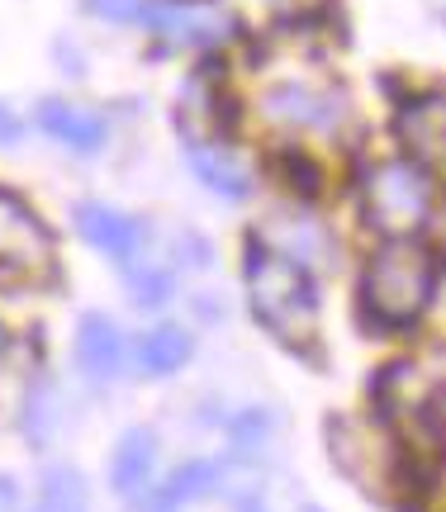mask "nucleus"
<instances>
[{
  "mask_svg": "<svg viewBox=\"0 0 446 512\" xmlns=\"http://www.w3.org/2000/svg\"><path fill=\"white\" fill-rule=\"evenodd\" d=\"M19 133H24V124H19V114L0 105V143H19Z\"/></svg>",
  "mask_w": 446,
  "mask_h": 512,
  "instance_id": "nucleus-19",
  "label": "nucleus"
},
{
  "mask_svg": "<svg viewBox=\"0 0 446 512\" xmlns=\"http://www.w3.org/2000/svg\"><path fill=\"white\" fill-rule=\"evenodd\" d=\"M143 5H148V0H86V10L100 19H110V24H138V19H143Z\"/></svg>",
  "mask_w": 446,
  "mask_h": 512,
  "instance_id": "nucleus-18",
  "label": "nucleus"
},
{
  "mask_svg": "<svg viewBox=\"0 0 446 512\" xmlns=\"http://www.w3.org/2000/svg\"><path fill=\"white\" fill-rule=\"evenodd\" d=\"M247 299L257 323L276 342L295 351H309L318 337V294L309 271L280 256L271 242H252L247 247Z\"/></svg>",
  "mask_w": 446,
  "mask_h": 512,
  "instance_id": "nucleus-1",
  "label": "nucleus"
},
{
  "mask_svg": "<svg viewBox=\"0 0 446 512\" xmlns=\"http://www.w3.org/2000/svg\"><path fill=\"white\" fill-rule=\"evenodd\" d=\"M129 290H133V304H138V309H162L171 299V275L157 271V266H143V271L129 275Z\"/></svg>",
  "mask_w": 446,
  "mask_h": 512,
  "instance_id": "nucleus-16",
  "label": "nucleus"
},
{
  "mask_svg": "<svg viewBox=\"0 0 446 512\" xmlns=\"http://www.w3.org/2000/svg\"><path fill=\"white\" fill-rule=\"evenodd\" d=\"M366 219L385 238H418L437 214V181L409 157H385L366 171Z\"/></svg>",
  "mask_w": 446,
  "mask_h": 512,
  "instance_id": "nucleus-3",
  "label": "nucleus"
},
{
  "mask_svg": "<svg viewBox=\"0 0 446 512\" xmlns=\"http://www.w3.org/2000/svg\"><path fill=\"white\" fill-rule=\"evenodd\" d=\"M0 342H5V337H0Z\"/></svg>",
  "mask_w": 446,
  "mask_h": 512,
  "instance_id": "nucleus-22",
  "label": "nucleus"
},
{
  "mask_svg": "<svg viewBox=\"0 0 446 512\" xmlns=\"http://www.w3.org/2000/svg\"><path fill=\"white\" fill-rule=\"evenodd\" d=\"M328 451H333L337 470L352 475L361 489H394L399 479V446L390 441L385 427H371V422H356V418H337L328 422Z\"/></svg>",
  "mask_w": 446,
  "mask_h": 512,
  "instance_id": "nucleus-5",
  "label": "nucleus"
},
{
  "mask_svg": "<svg viewBox=\"0 0 446 512\" xmlns=\"http://www.w3.org/2000/svg\"><path fill=\"white\" fill-rule=\"evenodd\" d=\"M76 228H81V238L91 242L95 252L114 256V261H133L143 252V242H148V228L129 219V214L110 209V204H81L76 209Z\"/></svg>",
  "mask_w": 446,
  "mask_h": 512,
  "instance_id": "nucleus-8",
  "label": "nucleus"
},
{
  "mask_svg": "<svg viewBox=\"0 0 446 512\" xmlns=\"http://www.w3.org/2000/svg\"><path fill=\"white\" fill-rule=\"evenodd\" d=\"M43 512H91V494H86V479L76 475L72 465H53L43 470Z\"/></svg>",
  "mask_w": 446,
  "mask_h": 512,
  "instance_id": "nucleus-15",
  "label": "nucleus"
},
{
  "mask_svg": "<svg viewBox=\"0 0 446 512\" xmlns=\"http://www.w3.org/2000/svg\"><path fill=\"white\" fill-rule=\"evenodd\" d=\"M266 432H271V418L261 413V408H247L238 422H233V456H252L261 441H266Z\"/></svg>",
  "mask_w": 446,
  "mask_h": 512,
  "instance_id": "nucleus-17",
  "label": "nucleus"
},
{
  "mask_svg": "<svg viewBox=\"0 0 446 512\" xmlns=\"http://www.w3.org/2000/svg\"><path fill=\"white\" fill-rule=\"evenodd\" d=\"M38 128L53 143L72 147V152H100L105 147V119L86 110V105H72V100H43L38 105Z\"/></svg>",
  "mask_w": 446,
  "mask_h": 512,
  "instance_id": "nucleus-10",
  "label": "nucleus"
},
{
  "mask_svg": "<svg viewBox=\"0 0 446 512\" xmlns=\"http://www.w3.org/2000/svg\"><path fill=\"white\" fill-rule=\"evenodd\" d=\"M10 503H15V484H10V479L0 475V512L10 508Z\"/></svg>",
  "mask_w": 446,
  "mask_h": 512,
  "instance_id": "nucleus-20",
  "label": "nucleus"
},
{
  "mask_svg": "<svg viewBox=\"0 0 446 512\" xmlns=\"http://www.w3.org/2000/svg\"><path fill=\"white\" fill-rule=\"evenodd\" d=\"M0 271L29 275V280L53 271V238L43 219L5 185H0Z\"/></svg>",
  "mask_w": 446,
  "mask_h": 512,
  "instance_id": "nucleus-6",
  "label": "nucleus"
},
{
  "mask_svg": "<svg viewBox=\"0 0 446 512\" xmlns=\"http://www.w3.org/2000/svg\"><path fill=\"white\" fill-rule=\"evenodd\" d=\"M152 475H157V437H152L148 427H133V432H124V441L114 446V460H110L114 494L138 498L152 484Z\"/></svg>",
  "mask_w": 446,
  "mask_h": 512,
  "instance_id": "nucleus-13",
  "label": "nucleus"
},
{
  "mask_svg": "<svg viewBox=\"0 0 446 512\" xmlns=\"http://www.w3.org/2000/svg\"><path fill=\"white\" fill-rule=\"evenodd\" d=\"M399 128V143L409 152V162H418L423 171H437L446 152V110L442 95H418V100H404V110L394 119Z\"/></svg>",
  "mask_w": 446,
  "mask_h": 512,
  "instance_id": "nucleus-7",
  "label": "nucleus"
},
{
  "mask_svg": "<svg viewBox=\"0 0 446 512\" xmlns=\"http://www.w3.org/2000/svg\"><path fill=\"white\" fill-rule=\"evenodd\" d=\"M257 114L280 133H342L352 110L347 100L314 81H276L257 100Z\"/></svg>",
  "mask_w": 446,
  "mask_h": 512,
  "instance_id": "nucleus-4",
  "label": "nucleus"
},
{
  "mask_svg": "<svg viewBox=\"0 0 446 512\" xmlns=\"http://www.w3.org/2000/svg\"><path fill=\"white\" fill-rule=\"evenodd\" d=\"M304 512H323V508H304Z\"/></svg>",
  "mask_w": 446,
  "mask_h": 512,
  "instance_id": "nucleus-21",
  "label": "nucleus"
},
{
  "mask_svg": "<svg viewBox=\"0 0 446 512\" xmlns=\"http://www.w3.org/2000/svg\"><path fill=\"white\" fill-rule=\"evenodd\" d=\"M219 484H223V470L214 460H190L181 470H171L167 484H148L138 494V503H133V512H181L195 498H209Z\"/></svg>",
  "mask_w": 446,
  "mask_h": 512,
  "instance_id": "nucleus-9",
  "label": "nucleus"
},
{
  "mask_svg": "<svg viewBox=\"0 0 446 512\" xmlns=\"http://www.w3.org/2000/svg\"><path fill=\"white\" fill-rule=\"evenodd\" d=\"M190 351H195L190 332L162 323V328H152L148 337L138 342V370L152 375V380H167V375H176V370L190 361Z\"/></svg>",
  "mask_w": 446,
  "mask_h": 512,
  "instance_id": "nucleus-14",
  "label": "nucleus"
},
{
  "mask_svg": "<svg viewBox=\"0 0 446 512\" xmlns=\"http://www.w3.org/2000/svg\"><path fill=\"white\" fill-rule=\"evenodd\" d=\"M186 162H190V171L205 181V190L223 195V200H247V195H252L247 166L233 162L219 143H209V138H200V133H186Z\"/></svg>",
  "mask_w": 446,
  "mask_h": 512,
  "instance_id": "nucleus-11",
  "label": "nucleus"
},
{
  "mask_svg": "<svg viewBox=\"0 0 446 512\" xmlns=\"http://www.w3.org/2000/svg\"><path fill=\"white\" fill-rule=\"evenodd\" d=\"M76 361L91 380H114L124 370V337L105 313H86L76 328Z\"/></svg>",
  "mask_w": 446,
  "mask_h": 512,
  "instance_id": "nucleus-12",
  "label": "nucleus"
},
{
  "mask_svg": "<svg viewBox=\"0 0 446 512\" xmlns=\"http://www.w3.org/2000/svg\"><path fill=\"white\" fill-rule=\"evenodd\" d=\"M437 294V256L418 238H385L366 261L361 299L375 328H413Z\"/></svg>",
  "mask_w": 446,
  "mask_h": 512,
  "instance_id": "nucleus-2",
  "label": "nucleus"
}]
</instances>
